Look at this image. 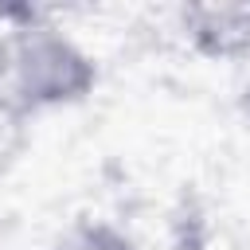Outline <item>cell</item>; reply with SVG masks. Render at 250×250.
Returning a JSON list of instances; mask_svg holds the SVG:
<instances>
[{
    "instance_id": "cell-1",
    "label": "cell",
    "mask_w": 250,
    "mask_h": 250,
    "mask_svg": "<svg viewBox=\"0 0 250 250\" xmlns=\"http://www.w3.org/2000/svg\"><path fill=\"white\" fill-rule=\"evenodd\" d=\"M98 86V62L43 12H35L12 39V70H8V98L27 113L78 105Z\"/></svg>"
},
{
    "instance_id": "cell-2",
    "label": "cell",
    "mask_w": 250,
    "mask_h": 250,
    "mask_svg": "<svg viewBox=\"0 0 250 250\" xmlns=\"http://www.w3.org/2000/svg\"><path fill=\"white\" fill-rule=\"evenodd\" d=\"M180 23L191 51H199L203 59L250 62V4H219V0L188 4L180 12Z\"/></svg>"
},
{
    "instance_id": "cell-3",
    "label": "cell",
    "mask_w": 250,
    "mask_h": 250,
    "mask_svg": "<svg viewBox=\"0 0 250 250\" xmlns=\"http://www.w3.org/2000/svg\"><path fill=\"white\" fill-rule=\"evenodd\" d=\"M55 250H137V242L105 219H78L55 242Z\"/></svg>"
},
{
    "instance_id": "cell-4",
    "label": "cell",
    "mask_w": 250,
    "mask_h": 250,
    "mask_svg": "<svg viewBox=\"0 0 250 250\" xmlns=\"http://www.w3.org/2000/svg\"><path fill=\"white\" fill-rule=\"evenodd\" d=\"M172 242L176 250H207V215L191 191H184L180 207L172 211Z\"/></svg>"
},
{
    "instance_id": "cell-5",
    "label": "cell",
    "mask_w": 250,
    "mask_h": 250,
    "mask_svg": "<svg viewBox=\"0 0 250 250\" xmlns=\"http://www.w3.org/2000/svg\"><path fill=\"white\" fill-rule=\"evenodd\" d=\"M27 113L8 98V94H0V176L23 156V148H27Z\"/></svg>"
},
{
    "instance_id": "cell-6",
    "label": "cell",
    "mask_w": 250,
    "mask_h": 250,
    "mask_svg": "<svg viewBox=\"0 0 250 250\" xmlns=\"http://www.w3.org/2000/svg\"><path fill=\"white\" fill-rule=\"evenodd\" d=\"M39 8H27V4H4L0 8V94L8 90V70H12V39L16 31L35 16Z\"/></svg>"
},
{
    "instance_id": "cell-7",
    "label": "cell",
    "mask_w": 250,
    "mask_h": 250,
    "mask_svg": "<svg viewBox=\"0 0 250 250\" xmlns=\"http://www.w3.org/2000/svg\"><path fill=\"white\" fill-rule=\"evenodd\" d=\"M238 113L250 121V70H246V78H242V86H238Z\"/></svg>"
}]
</instances>
